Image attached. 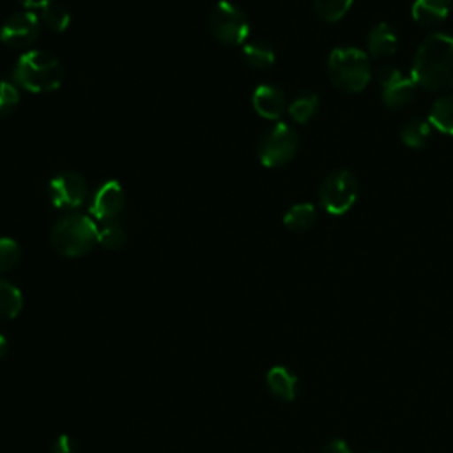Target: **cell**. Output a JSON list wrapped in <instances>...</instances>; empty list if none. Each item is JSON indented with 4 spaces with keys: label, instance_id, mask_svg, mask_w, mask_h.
Masks as SVG:
<instances>
[{
    "label": "cell",
    "instance_id": "d6986e66",
    "mask_svg": "<svg viewBox=\"0 0 453 453\" xmlns=\"http://www.w3.org/2000/svg\"><path fill=\"white\" fill-rule=\"evenodd\" d=\"M23 308V296L16 285L0 278V319H14Z\"/></svg>",
    "mask_w": 453,
    "mask_h": 453
},
{
    "label": "cell",
    "instance_id": "d4e9b609",
    "mask_svg": "<svg viewBox=\"0 0 453 453\" xmlns=\"http://www.w3.org/2000/svg\"><path fill=\"white\" fill-rule=\"evenodd\" d=\"M19 103V90L16 83L0 80V117H5L16 110Z\"/></svg>",
    "mask_w": 453,
    "mask_h": 453
},
{
    "label": "cell",
    "instance_id": "277c9868",
    "mask_svg": "<svg viewBox=\"0 0 453 453\" xmlns=\"http://www.w3.org/2000/svg\"><path fill=\"white\" fill-rule=\"evenodd\" d=\"M327 74L343 92H359L370 81L368 57L357 48H334L327 58Z\"/></svg>",
    "mask_w": 453,
    "mask_h": 453
},
{
    "label": "cell",
    "instance_id": "5bb4252c",
    "mask_svg": "<svg viewBox=\"0 0 453 453\" xmlns=\"http://www.w3.org/2000/svg\"><path fill=\"white\" fill-rule=\"evenodd\" d=\"M265 382L269 391L285 402L294 400L296 391H297V377L285 366H273L267 375H265Z\"/></svg>",
    "mask_w": 453,
    "mask_h": 453
},
{
    "label": "cell",
    "instance_id": "4fadbf2b",
    "mask_svg": "<svg viewBox=\"0 0 453 453\" xmlns=\"http://www.w3.org/2000/svg\"><path fill=\"white\" fill-rule=\"evenodd\" d=\"M366 46H368V53L373 58L377 60L388 58L396 50V34L388 23H377L368 34Z\"/></svg>",
    "mask_w": 453,
    "mask_h": 453
},
{
    "label": "cell",
    "instance_id": "8fae6325",
    "mask_svg": "<svg viewBox=\"0 0 453 453\" xmlns=\"http://www.w3.org/2000/svg\"><path fill=\"white\" fill-rule=\"evenodd\" d=\"M124 205V189L117 180L101 184L90 200V214L99 221L115 219Z\"/></svg>",
    "mask_w": 453,
    "mask_h": 453
},
{
    "label": "cell",
    "instance_id": "30bf717a",
    "mask_svg": "<svg viewBox=\"0 0 453 453\" xmlns=\"http://www.w3.org/2000/svg\"><path fill=\"white\" fill-rule=\"evenodd\" d=\"M379 83L382 88V101L389 108H402L416 96V81L395 67H382L379 71Z\"/></svg>",
    "mask_w": 453,
    "mask_h": 453
},
{
    "label": "cell",
    "instance_id": "5b68a950",
    "mask_svg": "<svg viewBox=\"0 0 453 453\" xmlns=\"http://www.w3.org/2000/svg\"><path fill=\"white\" fill-rule=\"evenodd\" d=\"M359 184L349 170H333L320 184L319 202L329 214L347 212L357 198Z\"/></svg>",
    "mask_w": 453,
    "mask_h": 453
},
{
    "label": "cell",
    "instance_id": "7c38bea8",
    "mask_svg": "<svg viewBox=\"0 0 453 453\" xmlns=\"http://www.w3.org/2000/svg\"><path fill=\"white\" fill-rule=\"evenodd\" d=\"M253 108L260 117L276 120L285 110V96L274 85H260L253 92Z\"/></svg>",
    "mask_w": 453,
    "mask_h": 453
},
{
    "label": "cell",
    "instance_id": "f546056e",
    "mask_svg": "<svg viewBox=\"0 0 453 453\" xmlns=\"http://www.w3.org/2000/svg\"><path fill=\"white\" fill-rule=\"evenodd\" d=\"M7 349H9V343H7V338L0 333V359L7 354Z\"/></svg>",
    "mask_w": 453,
    "mask_h": 453
},
{
    "label": "cell",
    "instance_id": "3957f363",
    "mask_svg": "<svg viewBox=\"0 0 453 453\" xmlns=\"http://www.w3.org/2000/svg\"><path fill=\"white\" fill-rule=\"evenodd\" d=\"M51 246L64 257H81L97 242V225L83 214L62 216L51 228Z\"/></svg>",
    "mask_w": 453,
    "mask_h": 453
},
{
    "label": "cell",
    "instance_id": "52a82bcc",
    "mask_svg": "<svg viewBox=\"0 0 453 453\" xmlns=\"http://www.w3.org/2000/svg\"><path fill=\"white\" fill-rule=\"evenodd\" d=\"M297 133L292 126L278 122L273 126L258 143V159L267 168H278L287 165L297 150Z\"/></svg>",
    "mask_w": 453,
    "mask_h": 453
},
{
    "label": "cell",
    "instance_id": "9c48e42d",
    "mask_svg": "<svg viewBox=\"0 0 453 453\" xmlns=\"http://www.w3.org/2000/svg\"><path fill=\"white\" fill-rule=\"evenodd\" d=\"M50 200L58 209H78L87 198V182L76 172H60L50 182Z\"/></svg>",
    "mask_w": 453,
    "mask_h": 453
},
{
    "label": "cell",
    "instance_id": "603a6c76",
    "mask_svg": "<svg viewBox=\"0 0 453 453\" xmlns=\"http://www.w3.org/2000/svg\"><path fill=\"white\" fill-rule=\"evenodd\" d=\"M317 110H319V97L311 92H304L297 96L288 106V113L297 124L308 122L317 113Z\"/></svg>",
    "mask_w": 453,
    "mask_h": 453
},
{
    "label": "cell",
    "instance_id": "6da1fadb",
    "mask_svg": "<svg viewBox=\"0 0 453 453\" xmlns=\"http://www.w3.org/2000/svg\"><path fill=\"white\" fill-rule=\"evenodd\" d=\"M412 80L426 90H448L453 87V37L432 34L418 48L412 60Z\"/></svg>",
    "mask_w": 453,
    "mask_h": 453
},
{
    "label": "cell",
    "instance_id": "484cf974",
    "mask_svg": "<svg viewBox=\"0 0 453 453\" xmlns=\"http://www.w3.org/2000/svg\"><path fill=\"white\" fill-rule=\"evenodd\" d=\"M19 244L11 237H0V273L12 269L19 260Z\"/></svg>",
    "mask_w": 453,
    "mask_h": 453
},
{
    "label": "cell",
    "instance_id": "ba28073f",
    "mask_svg": "<svg viewBox=\"0 0 453 453\" xmlns=\"http://www.w3.org/2000/svg\"><path fill=\"white\" fill-rule=\"evenodd\" d=\"M41 19L32 11H18L11 14L2 28H0V41L14 50L28 48L39 35Z\"/></svg>",
    "mask_w": 453,
    "mask_h": 453
},
{
    "label": "cell",
    "instance_id": "ac0fdd59",
    "mask_svg": "<svg viewBox=\"0 0 453 453\" xmlns=\"http://www.w3.org/2000/svg\"><path fill=\"white\" fill-rule=\"evenodd\" d=\"M244 62L253 69H265L274 62V50L265 41H250L241 50Z\"/></svg>",
    "mask_w": 453,
    "mask_h": 453
},
{
    "label": "cell",
    "instance_id": "e0dca14e",
    "mask_svg": "<svg viewBox=\"0 0 453 453\" xmlns=\"http://www.w3.org/2000/svg\"><path fill=\"white\" fill-rule=\"evenodd\" d=\"M315 218H317V212H315V207L311 203H296L283 216V225L290 232L301 234V232H306L308 228L313 226Z\"/></svg>",
    "mask_w": 453,
    "mask_h": 453
},
{
    "label": "cell",
    "instance_id": "4316f807",
    "mask_svg": "<svg viewBox=\"0 0 453 453\" xmlns=\"http://www.w3.org/2000/svg\"><path fill=\"white\" fill-rule=\"evenodd\" d=\"M51 453H78V444L71 435L62 434L51 442Z\"/></svg>",
    "mask_w": 453,
    "mask_h": 453
},
{
    "label": "cell",
    "instance_id": "2e32d148",
    "mask_svg": "<svg viewBox=\"0 0 453 453\" xmlns=\"http://www.w3.org/2000/svg\"><path fill=\"white\" fill-rule=\"evenodd\" d=\"M428 122L441 133L453 136V94H444L432 104Z\"/></svg>",
    "mask_w": 453,
    "mask_h": 453
},
{
    "label": "cell",
    "instance_id": "7402d4cb",
    "mask_svg": "<svg viewBox=\"0 0 453 453\" xmlns=\"http://www.w3.org/2000/svg\"><path fill=\"white\" fill-rule=\"evenodd\" d=\"M97 242L106 248V250H119L124 246L126 242V230L124 226L115 221V219H110V221H103L101 226H97Z\"/></svg>",
    "mask_w": 453,
    "mask_h": 453
},
{
    "label": "cell",
    "instance_id": "f1b7e54d",
    "mask_svg": "<svg viewBox=\"0 0 453 453\" xmlns=\"http://www.w3.org/2000/svg\"><path fill=\"white\" fill-rule=\"evenodd\" d=\"M21 5H25L27 9H42L44 5H48L53 0H18Z\"/></svg>",
    "mask_w": 453,
    "mask_h": 453
},
{
    "label": "cell",
    "instance_id": "83f0119b",
    "mask_svg": "<svg viewBox=\"0 0 453 453\" xmlns=\"http://www.w3.org/2000/svg\"><path fill=\"white\" fill-rule=\"evenodd\" d=\"M320 453H350V448L342 439H333L322 446Z\"/></svg>",
    "mask_w": 453,
    "mask_h": 453
},
{
    "label": "cell",
    "instance_id": "cb8c5ba5",
    "mask_svg": "<svg viewBox=\"0 0 453 453\" xmlns=\"http://www.w3.org/2000/svg\"><path fill=\"white\" fill-rule=\"evenodd\" d=\"M350 4L352 0H313V11L320 19L334 23L345 16Z\"/></svg>",
    "mask_w": 453,
    "mask_h": 453
},
{
    "label": "cell",
    "instance_id": "ffe728a7",
    "mask_svg": "<svg viewBox=\"0 0 453 453\" xmlns=\"http://www.w3.org/2000/svg\"><path fill=\"white\" fill-rule=\"evenodd\" d=\"M430 122H425L421 119H414V120H409L407 124L402 126L400 129V138L402 142L411 147V149H421L428 143L430 140Z\"/></svg>",
    "mask_w": 453,
    "mask_h": 453
},
{
    "label": "cell",
    "instance_id": "44dd1931",
    "mask_svg": "<svg viewBox=\"0 0 453 453\" xmlns=\"http://www.w3.org/2000/svg\"><path fill=\"white\" fill-rule=\"evenodd\" d=\"M39 19L42 25H46L50 30L53 32H64L67 27H69V21H71V16L67 12V9L58 4V2H50L48 5H44L41 9V14H39Z\"/></svg>",
    "mask_w": 453,
    "mask_h": 453
},
{
    "label": "cell",
    "instance_id": "8992f818",
    "mask_svg": "<svg viewBox=\"0 0 453 453\" xmlns=\"http://www.w3.org/2000/svg\"><path fill=\"white\" fill-rule=\"evenodd\" d=\"M209 28L214 39L226 46H235L244 42L250 34L246 14L237 5L226 0L218 2L211 11Z\"/></svg>",
    "mask_w": 453,
    "mask_h": 453
},
{
    "label": "cell",
    "instance_id": "7a4b0ae2",
    "mask_svg": "<svg viewBox=\"0 0 453 453\" xmlns=\"http://www.w3.org/2000/svg\"><path fill=\"white\" fill-rule=\"evenodd\" d=\"M16 85L21 88L42 94L57 90L62 85L64 71L60 62L48 51L42 50H28L25 51L12 71Z\"/></svg>",
    "mask_w": 453,
    "mask_h": 453
},
{
    "label": "cell",
    "instance_id": "9a60e30c",
    "mask_svg": "<svg viewBox=\"0 0 453 453\" xmlns=\"http://www.w3.org/2000/svg\"><path fill=\"white\" fill-rule=\"evenodd\" d=\"M451 0H414L412 18L423 27H434L446 19Z\"/></svg>",
    "mask_w": 453,
    "mask_h": 453
}]
</instances>
